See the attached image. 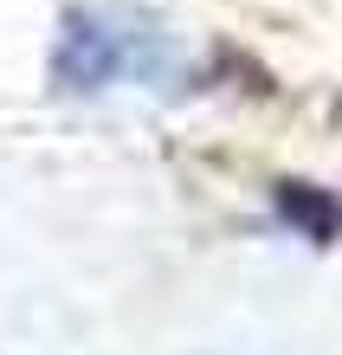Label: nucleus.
Returning a JSON list of instances; mask_svg holds the SVG:
<instances>
[{
  "label": "nucleus",
  "instance_id": "obj_1",
  "mask_svg": "<svg viewBox=\"0 0 342 355\" xmlns=\"http://www.w3.org/2000/svg\"><path fill=\"white\" fill-rule=\"evenodd\" d=\"M175 71V39L136 13L110 7H78L58 26L52 46V85L71 97H97L110 85H155Z\"/></svg>",
  "mask_w": 342,
  "mask_h": 355
}]
</instances>
